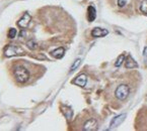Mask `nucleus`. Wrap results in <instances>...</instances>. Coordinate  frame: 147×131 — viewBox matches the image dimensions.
Instances as JSON below:
<instances>
[{
	"mask_svg": "<svg viewBox=\"0 0 147 131\" xmlns=\"http://www.w3.org/2000/svg\"><path fill=\"white\" fill-rule=\"evenodd\" d=\"M95 17H96V10L92 5H90L87 8V19H88V21L91 22L95 19Z\"/></svg>",
	"mask_w": 147,
	"mask_h": 131,
	"instance_id": "f8f14e48",
	"label": "nucleus"
},
{
	"mask_svg": "<svg viewBox=\"0 0 147 131\" xmlns=\"http://www.w3.org/2000/svg\"><path fill=\"white\" fill-rule=\"evenodd\" d=\"M128 0H118V6L119 7H124L127 4Z\"/></svg>",
	"mask_w": 147,
	"mask_h": 131,
	"instance_id": "a211bd4d",
	"label": "nucleus"
},
{
	"mask_svg": "<svg viewBox=\"0 0 147 131\" xmlns=\"http://www.w3.org/2000/svg\"><path fill=\"white\" fill-rule=\"evenodd\" d=\"M125 59H126L125 55H124V54L120 55V56L118 57V59H117V61H116V63H115V66H116V67H117V68L121 67L122 65H123L124 61H125Z\"/></svg>",
	"mask_w": 147,
	"mask_h": 131,
	"instance_id": "ddd939ff",
	"label": "nucleus"
},
{
	"mask_svg": "<svg viewBox=\"0 0 147 131\" xmlns=\"http://www.w3.org/2000/svg\"><path fill=\"white\" fill-rule=\"evenodd\" d=\"M125 67L127 68V69H136V68H138V64L135 62V60L132 57L128 56L125 62Z\"/></svg>",
	"mask_w": 147,
	"mask_h": 131,
	"instance_id": "1a4fd4ad",
	"label": "nucleus"
},
{
	"mask_svg": "<svg viewBox=\"0 0 147 131\" xmlns=\"http://www.w3.org/2000/svg\"><path fill=\"white\" fill-rule=\"evenodd\" d=\"M16 33H18V31H16V29H15V28H10V29H9V31H8V37L10 39H14L15 35H16Z\"/></svg>",
	"mask_w": 147,
	"mask_h": 131,
	"instance_id": "dca6fc26",
	"label": "nucleus"
},
{
	"mask_svg": "<svg viewBox=\"0 0 147 131\" xmlns=\"http://www.w3.org/2000/svg\"><path fill=\"white\" fill-rule=\"evenodd\" d=\"M97 126H98V123H97V120L94 118H88L83 124L82 129L85 131H93L96 130Z\"/></svg>",
	"mask_w": 147,
	"mask_h": 131,
	"instance_id": "20e7f679",
	"label": "nucleus"
},
{
	"mask_svg": "<svg viewBox=\"0 0 147 131\" xmlns=\"http://www.w3.org/2000/svg\"><path fill=\"white\" fill-rule=\"evenodd\" d=\"M61 111H62L63 115L69 120L73 117V110L69 106H61Z\"/></svg>",
	"mask_w": 147,
	"mask_h": 131,
	"instance_id": "9d476101",
	"label": "nucleus"
},
{
	"mask_svg": "<svg viewBox=\"0 0 147 131\" xmlns=\"http://www.w3.org/2000/svg\"><path fill=\"white\" fill-rule=\"evenodd\" d=\"M131 89L127 84H121L116 88L115 90V96L118 100L120 101H124L128 98V96L130 95Z\"/></svg>",
	"mask_w": 147,
	"mask_h": 131,
	"instance_id": "f03ea898",
	"label": "nucleus"
},
{
	"mask_svg": "<svg viewBox=\"0 0 147 131\" xmlns=\"http://www.w3.org/2000/svg\"><path fill=\"white\" fill-rule=\"evenodd\" d=\"M24 51L22 50V47H18L15 45H7L4 47V56L7 58H10V57H15L18 56V55H24Z\"/></svg>",
	"mask_w": 147,
	"mask_h": 131,
	"instance_id": "7ed1b4c3",
	"label": "nucleus"
},
{
	"mask_svg": "<svg viewBox=\"0 0 147 131\" xmlns=\"http://www.w3.org/2000/svg\"><path fill=\"white\" fill-rule=\"evenodd\" d=\"M13 75H14V78L16 79V81L18 83H20V84H24L30 79V72L26 67H24L22 65H18V66H16L14 68Z\"/></svg>",
	"mask_w": 147,
	"mask_h": 131,
	"instance_id": "f257e3e1",
	"label": "nucleus"
},
{
	"mask_svg": "<svg viewBox=\"0 0 147 131\" xmlns=\"http://www.w3.org/2000/svg\"><path fill=\"white\" fill-rule=\"evenodd\" d=\"M126 116H127V114L124 113V114H120V115H118V116L114 117L113 120L111 121L110 129H114V128H116V127L119 126V125H121L122 123L124 122V120H125Z\"/></svg>",
	"mask_w": 147,
	"mask_h": 131,
	"instance_id": "39448f33",
	"label": "nucleus"
},
{
	"mask_svg": "<svg viewBox=\"0 0 147 131\" xmlns=\"http://www.w3.org/2000/svg\"><path fill=\"white\" fill-rule=\"evenodd\" d=\"M143 59H144V63L147 66V47H144V51H143Z\"/></svg>",
	"mask_w": 147,
	"mask_h": 131,
	"instance_id": "6ab92c4d",
	"label": "nucleus"
},
{
	"mask_svg": "<svg viewBox=\"0 0 147 131\" xmlns=\"http://www.w3.org/2000/svg\"><path fill=\"white\" fill-rule=\"evenodd\" d=\"M86 82H87L86 75H84V74H81V75H79L75 80H74L73 83L75 85H77V86H79V87H84L85 85H86Z\"/></svg>",
	"mask_w": 147,
	"mask_h": 131,
	"instance_id": "6e6552de",
	"label": "nucleus"
},
{
	"mask_svg": "<svg viewBox=\"0 0 147 131\" xmlns=\"http://www.w3.org/2000/svg\"><path fill=\"white\" fill-rule=\"evenodd\" d=\"M26 45H28V47L30 49V50H35L36 47H37V43H35L34 41H28V43H26Z\"/></svg>",
	"mask_w": 147,
	"mask_h": 131,
	"instance_id": "f3484780",
	"label": "nucleus"
},
{
	"mask_svg": "<svg viewBox=\"0 0 147 131\" xmlns=\"http://www.w3.org/2000/svg\"><path fill=\"white\" fill-rule=\"evenodd\" d=\"M80 64H81V59H77V60L73 63V65L71 66V68H70V73H72V72L75 71V70L80 66Z\"/></svg>",
	"mask_w": 147,
	"mask_h": 131,
	"instance_id": "2eb2a0df",
	"label": "nucleus"
},
{
	"mask_svg": "<svg viewBox=\"0 0 147 131\" xmlns=\"http://www.w3.org/2000/svg\"><path fill=\"white\" fill-rule=\"evenodd\" d=\"M65 54V49L64 47H58V49H56V50L52 51L51 52V56L53 57V58L55 59H61L63 58V56H64Z\"/></svg>",
	"mask_w": 147,
	"mask_h": 131,
	"instance_id": "9b49d317",
	"label": "nucleus"
},
{
	"mask_svg": "<svg viewBox=\"0 0 147 131\" xmlns=\"http://www.w3.org/2000/svg\"><path fill=\"white\" fill-rule=\"evenodd\" d=\"M109 35L108 29H105V28L100 27H94L91 31V35L93 37H104L106 35Z\"/></svg>",
	"mask_w": 147,
	"mask_h": 131,
	"instance_id": "0eeeda50",
	"label": "nucleus"
},
{
	"mask_svg": "<svg viewBox=\"0 0 147 131\" xmlns=\"http://www.w3.org/2000/svg\"><path fill=\"white\" fill-rule=\"evenodd\" d=\"M140 11L144 14H147V0H142L140 3Z\"/></svg>",
	"mask_w": 147,
	"mask_h": 131,
	"instance_id": "4468645a",
	"label": "nucleus"
},
{
	"mask_svg": "<svg viewBox=\"0 0 147 131\" xmlns=\"http://www.w3.org/2000/svg\"><path fill=\"white\" fill-rule=\"evenodd\" d=\"M30 20H32V16L26 12L22 15V17L18 21V25L22 28H26L28 26V24H30Z\"/></svg>",
	"mask_w": 147,
	"mask_h": 131,
	"instance_id": "423d86ee",
	"label": "nucleus"
}]
</instances>
